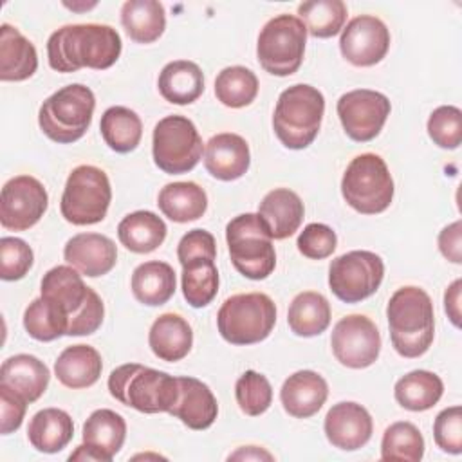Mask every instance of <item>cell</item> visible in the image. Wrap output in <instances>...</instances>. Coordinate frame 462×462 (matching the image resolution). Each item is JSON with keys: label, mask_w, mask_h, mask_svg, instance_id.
I'll return each instance as SVG.
<instances>
[{"label": "cell", "mask_w": 462, "mask_h": 462, "mask_svg": "<svg viewBox=\"0 0 462 462\" xmlns=\"http://www.w3.org/2000/svg\"><path fill=\"white\" fill-rule=\"evenodd\" d=\"M27 404L29 402L18 392H14L7 384L0 383V431H2V435H9L22 426Z\"/></svg>", "instance_id": "681fc988"}, {"label": "cell", "mask_w": 462, "mask_h": 462, "mask_svg": "<svg viewBox=\"0 0 462 462\" xmlns=\"http://www.w3.org/2000/svg\"><path fill=\"white\" fill-rule=\"evenodd\" d=\"M177 379H179V397L168 413L179 419L189 430L209 428L218 415V404L213 392L206 383L195 377H177Z\"/></svg>", "instance_id": "7402d4cb"}, {"label": "cell", "mask_w": 462, "mask_h": 462, "mask_svg": "<svg viewBox=\"0 0 462 462\" xmlns=\"http://www.w3.org/2000/svg\"><path fill=\"white\" fill-rule=\"evenodd\" d=\"M182 294L193 309H202L218 292V271L215 260L193 258L182 263Z\"/></svg>", "instance_id": "74e56055"}, {"label": "cell", "mask_w": 462, "mask_h": 462, "mask_svg": "<svg viewBox=\"0 0 462 462\" xmlns=\"http://www.w3.org/2000/svg\"><path fill=\"white\" fill-rule=\"evenodd\" d=\"M99 130L103 141L117 153L134 152L143 137L141 117L126 106H110L103 112Z\"/></svg>", "instance_id": "8d00e7d4"}, {"label": "cell", "mask_w": 462, "mask_h": 462, "mask_svg": "<svg viewBox=\"0 0 462 462\" xmlns=\"http://www.w3.org/2000/svg\"><path fill=\"white\" fill-rule=\"evenodd\" d=\"M63 258L69 265L88 278L110 273L117 262V247L101 233H78L67 240Z\"/></svg>", "instance_id": "d6986e66"}, {"label": "cell", "mask_w": 462, "mask_h": 462, "mask_svg": "<svg viewBox=\"0 0 462 462\" xmlns=\"http://www.w3.org/2000/svg\"><path fill=\"white\" fill-rule=\"evenodd\" d=\"M121 23L137 43H153L166 29L164 5L157 0H128L121 7Z\"/></svg>", "instance_id": "836d02e7"}, {"label": "cell", "mask_w": 462, "mask_h": 462, "mask_svg": "<svg viewBox=\"0 0 462 462\" xmlns=\"http://www.w3.org/2000/svg\"><path fill=\"white\" fill-rule=\"evenodd\" d=\"M23 327L27 334L38 341H54L67 336L69 316L60 305L40 296L27 305L23 312Z\"/></svg>", "instance_id": "f35d334b"}, {"label": "cell", "mask_w": 462, "mask_h": 462, "mask_svg": "<svg viewBox=\"0 0 462 462\" xmlns=\"http://www.w3.org/2000/svg\"><path fill=\"white\" fill-rule=\"evenodd\" d=\"M460 291L462 280H455L444 292V310L455 327H460Z\"/></svg>", "instance_id": "816d5d0a"}, {"label": "cell", "mask_w": 462, "mask_h": 462, "mask_svg": "<svg viewBox=\"0 0 462 462\" xmlns=\"http://www.w3.org/2000/svg\"><path fill=\"white\" fill-rule=\"evenodd\" d=\"M148 345L161 361L175 363L188 356L193 345L189 323L173 312L161 314L150 327Z\"/></svg>", "instance_id": "d4e9b609"}, {"label": "cell", "mask_w": 462, "mask_h": 462, "mask_svg": "<svg viewBox=\"0 0 462 462\" xmlns=\"http://www.w3.org/2000/svg\"><path fill=\"white\" fill-rule=\"evenodd\" d=\"M49 206L45 186L31 175L9 179L0 193V224L9 231H27L43 217Z\"/></svg>", "instance_id": "2e32d148"}, {"label": "cell", "mask_w": 462, "mask_h": 462, "mask_svg": "<svg viewBox=\"0 0 462 462\" xmlns=\"http://www.w3.org/2000/svg\"><path fill=\"white\" fill-rule=\"evenodd\" d=\"M121 49V36L114 27L74 23L56 29L49 36L47 60L58 72H78L83 67L105 70L117 61Z\"/></svg>", "instance_id": "6da1fadb"}, {"label": "cell", "mask_w": 462, "mask_h": 462, "mask_svg": "<svg viewBox=\"0 0 462 462\" xmlns=\"http://www.w3.org/2000/svg\"><path fill=\"white\" fill-rule=\"evenodd\" d=\"M323 430L327 440L334 448L356 451L370 440L374 422L365 406L352 401H343L327 411Z\"/></svg>", "instance_id": "ac0fdd59"}, {"label": "cell", "mask_w": 462, "mask_h": 462, "mask_svg": "<svg viewBox=\"0 0 462 462\" xmlns=\"http://www.w3.org/2000/svg\"><path fill=\"white\" fill-rule=\"evenodd\" d=\"M235 397L238 408L245 415L258 417L269 410L273 402V388L263 374L245 370L235 384Z\"/></svg>", "instance_id": "7bdbcfd3"}, {"label": "cell", "mask_w": 462, "mask_h": 462, "mask_svg": "<svg viewBox=\"0 0 462 462\" xmlns=\"http://www.w3.org/2000/svg\"><path fill=\"white\" fill-rule=\"evenodd\" d=\"M287 323L291 330L300 337L319 336L330 325L328 300L316 291L296 294L289 305Z\"/></svg>", "instance_id": "e575fe53"}, {"label": "cell", "mask_w": 462, "mask_h": 462, "mask_svg": "<svg viewBox=\"0 0 462 462\" xmlns=\"http://www.w3.org/2000/svg\"><path fill=\"white\" fill-rule=\"evenodd\" d=\"M38 69V54L31 40L9 23L0 25V79L23 81Z\"/></svg>", "instance_id": "484cf974"}, {"label": "cell", "mask_w": 462, "mask_h": 462, "mask_svg": "<svg viewBox=\"0 0 462 462\" xmlns=\"http://www.w3.org/2000/svg\"><path fill=\"white\" fill-rule=\"evenodd\" d=\"M74 437L72 417L60 408H43L32 415L27 439L36 451L58 453Z\"/></svg>", "instance_id": "f546056e"}, {"label": "cell", "mask_w": 462, "mask_h": 462, "mask_svg": "<svg viewBox=\"0 0 462 462\" xmlns=\"http://www.w3.org/2000/svg\"><path fill=\"white\" fill-rule=\"evenodd\" d=\"M439 249L444 258L462 263V222L455 220L439 233Z\"/></svg>", "instance_id": "f907efd6"}, {"label": "cell", "mask_w": 462, "mask_h": 462, "mask_svg": "<svg viewBox=\"0 0 462 462\" xmlns=\"http://www.w3.org/2000/svg\"><path fill=\"white\" fill-rule=\"evenodd\" d=\"M108 392L116 401L141 413H161L175 404L179 379L139 363H126L112 370Z\"/></svg>", "instance_id": "277c9868"}, {"label": "cell", "mask_w": 462, "mask_h": 462, "mask_svg": "<svg viewBox=\"0 0 462 462\" xmlns=\"http://www.w3.org/2000/svg\"><path fill=\"white\" fill-rule=\"evenodd\" d=\"M307 29L294 14H278L260 31L256 56L262 69L273 76L285 78L294 74L305 52Z\"/></svg>", "instance_id": "8fae6325"}, {"label": "cell", "mask_w": 462, "mask_h": 462, "mask_svg": "<svg viewBox=\"0 0 462 462\" xmlns=\"http://www.w3.org/2000/svg\"><path fill=\"white\" fill-rule=\"evenodd\" d=\"M157 206L164 217L184 224L197 220L206 213L208 195L197 182H170L159 191Z\"/></svg>", "instance_id": "1f68e13d"}, {"label": "cell", "mask_w": 462, "mask_h": 462, "mask_svg": "<svg viewBox=\"0 0 462 462\" xmlns=\"http://www.w3.org/2000/svg\"><path fill=\"white\" fill-rule=\"evenodd\" d=\"M390 339L395 352L413 359L428 352L435 336V316L430 294L415 285L397 289L386 305Z\"/></svg>", "instance_id": "7a4b0ae2"}, {"label": "cell", "mask_w": 462, "mask_h": 462, "mask_svg": "<svg viewBox=\"0 0 462 462\" xmlns=\"http://www.w3.org/2000/svg\"><path fill=\"white\" fill-rule=\"evenodd\" d=\"M341 195L352 209L363 215L388 209L393 199V179L384 159L377 153L354 157L343 173Z\"/></svg>", "instance_id": "9c48e42d"}, {"label": "cell", "mask_w": 462, "mask_h": 462, "mask_svg": "<svg viewBox=\"0 0 462 462\" xmlns=\"http://www.w3.org/2000/svg\"><path fill=\"white\" fill-rule=\"evenodd\" d=\"M229 458H242V460H251V458L253 460H262V458H265V460H273V455L267 453L265 449L258 448V446H244L236 453L229 455Z\"/></svg>", "instance_id": "f5cc1de1"}, {"label": "cell", "mask_w": 462, "mask_h": 462, "mask_svg": "<svg viewBox=\"0 0 462 462\" xmlns=\"http://www.w3.org/2000/svg\"><path fill=\"white\" fill-rule=\"evenodd\" d=\"M325 114L323 94L305 83L285 88L274 106L273 128L289 150H303L316 139Z\"/></svg>", "instance_id": "5b68a950"}, {"label": "cell", "mask_w": 462, "mask_h": 462, "mask_svg": "<svg viewBox=\"0 0 462 462\" xmlns=\"http://www.w3.org/2000/svg\"><path fill=\"white\" fill-rule=\"evenodd\" d=\"M336 359L346 368H366L374 365L381 352V334L375 323L363 314L341 318L330 336Z\"/></svg>", "instance_id": "9a60e30c"}, {"label": "cell", "mask_w": 462, "mask_h": 462, "mask_svg": "<svg viewBox=\"0 0 462 462\" xmlns=\"http://www.w3.org/2000/svg\"><path fill=\"white\" fill-rule=\"evenodd\" d=\"M444 393L442 379L430 370H413L402 375L393 388L395 401L410 411H426L433 408Z\"/></svg>", "instance_id": "d590c367"}, {"label": "cell", "mask_w": 462, "mask_h": 462, "mask_svg": "<svg viewBox=\"0 0 462 462\" xmlns=\"http://www.w3.org/2000/svg\"><path fill=\"white\" fill-rule=\"evenodd\" d=\"M300 20L314 38H332L343 31L346 5L341 0H310L298 5Z\"/></svg>", "instance_id": "ab89813d"}, {"label": "cell", "mask_w": 462, "mask_h": 462, "mask_svg": "<svg viewBox=\"0 0 462 462\" xmlns=\"http://www.w3.org/2000/svg\"><path fill=\"white\" fill-rule=\"evenodd\" d=\"M258 215L263 220L271 238L283 240L298 231L305 208L296 191L289 188H274L262 199Z\"/></svg>", "instance_id": "603a6c76"}, {"label": "cell", "mask_w": 462, "mask_h": 462, "mask_svg": "<svg viewBox=\"0 0 462 462\" xmlns=\"http://www.w3.org/2000/svg\"><path fill=\"white\" fill-rule=\"evenodd\" d=\"M94 108V92L81 83H72L42 103L38 125L51 141L69 144L85 135L92 123Z\"/></svg>", "instance_id": "8992f818"}, {"label": "cell", "mask_w": 462, "mask_h": 462, "mask_svg": "<svg viewBox=\"0 0 462 462\" xmlns=\"http://www.w3.org/2000/svg\"><path fill=\"white\" fill-rule=\"evenodd\" d=\"M336 110L345 134L356 143H368L383 130L392 105L377 90L356 88L337 99Z\"/></svg>", "instance_id": "5bb4252c"}, {"label": "cell", "mask_w": 462, "mask_h": 462, "mask_svg": "<svg viewBox=\"0 0 462 462\" xmlns=\"http://www.w3.org/2000/svg\"><path fill=\"white\" fill-rule=\"evenodd\" d=\"M157 87L168 103L189 105L204 92V74L195 61L175 60L162 67Z\"/></svg>", "instance_id": "f1b7e54d"}, {"label": "cell", "mask_w": 462, "mask_h": 462, "mask_svg": "<svg viewBox=\"0 0 462 462\" xmlns=\"http://www.w3.org/2000/svg\"><path fill=\"white\" fill-rule=\"evenodd\" d=\"M251 164L247 141L233 132L213 135L204 148V166L208 173L218 180L240 179Z\"/></svg>", "instance_id": "ffe728a7"}, {"label": "cell", "mask_w": 462, "mask_h": 462, "mask_svg": "<svg viewBox=\"0 0 462 462\" xmlns=\"http://www.w3.org/2000/svg\"><path fill=\"white\" fill-rule=\"evenodd\" d=\"M49 379L47 365L31 354L11 356L0 368V383L18 392L27 402H34L45 393Z\"/></svg>", "instance_id": "cb8c5ba5"}, {"label": "cell", "mask_w": 462, "mask_h": 462, "mask_svg": "<svg viewBox=\"0 0 462 462\" xmlns=\"http://www.w3.org/2000/svg\"><path fill=\"white\" fill-rule=\"evenodd\" d=\"M103 370L99 352L90 345L67 346L54 363L58 381L72 390L92 386Z\"/></svg>", "instance_id": "83f0119b"}, {"label": "cell", "mask_w": 462, "mask_h": 462, "mask_svg": "<svg viewBox=\"0 0 462 462\" xmlns=\"http://www.w3.org/2000/svg\"><path fill=\"white\" fill-rule=\"evenodd\" d=\"M34 254L25 240L16 236L0 238V278L5 282L22 280L32 267Z\"/></svg>", "instance_id": "f6af8a7d"}, {"label": "cell", "mask_w": 462, "mask_h": 462, "mask_svg": "<svg viewBox=\"0 0 462 462\" xmlns=\"http://www.w3.org/2000/svg\"><path fill=\"white\" fill-rule=\"evenodd\" d=\"M126 439V422L114 410L101 408L88 415L83 424V444L94 449L101 462H110Z\"/></svg>", "instance_id": "4316f807"}, {"label": "cell", "mask_w": 462, "mask_h": 462, "mask_svg": "<svg viewBox=\"0 0 462 462\" xmlns=\"http://www.w3.org/2000/svg\"><path fill=\"white\" fill-rule=\"evenodd\" d=\"M96 5V2H92V4H88V5H76V4H65V7H69V9H72V11H78V9H90V7H94Z\"/></svg>", "instance_id": "db71d44e"}, {"label": "cell", "mask_w": 462, "mask_h": 462, "mask_svg": "<svg viewBox=\"0 0 462 462\" xmlns=\"http://www.w3.org/2000/svg\"><path fill=\"white\" fill-rule=\"evenodd\" d=\"M424 455V439L420 430L408 422L399 420L390 424L381 440V458L383 460H404L419 462Z\"/></svg>", "instance_id": "b9f144b4"}, {"label": "cell", "mask_w": 462, "mask_h": 462, "mask_svg": "<svg viewBox=\"0 0 462 462\" xmlns=\"http://www.w3.org/2000/svg\"><path fill=\"white\" fill-rule=\"evenodd\" d=\"M435 444L451 455L462 453V408L449 406L442 410L433 422Z\"/></svg>", "instance_id": "7dc6e473"}, {"label": "cell", "mask_w": 462, "mask_h": 462, "mask_svg": "<svg viewBox=\"0 0 462 462\" xmlns=\"http://www.w3.org/2000/svg\"><path fill=\"white\" fill-rule=\"evenodd\" d=\"M430 139L444 150L458 148L462 141V112L458 106L442 105L428 119Z\"/></svg>", "instance_id": "ee69618b"}, {"label": "cell", "mask_w": 462, "mask_h": 462, "mask_svg": "<svg viewBox=\"0 0 462 462\" xmlns=\"http://www.w3.org/2000/svg\"><path fill=\"white\" fill-rule=\"evenodd\" d=\"M384 263L372 251H348L330 262L328 287L345 303H359L370 298L381 285Z\"/></svg>", "instance_id": "4fadbf2b"}, {"label": "cell", "mask_w": 462, "mask_h": 462, "mask_svg": "<svg viewBox=\"0 0 462 462\" xmlns=\"http://www.w3.org/2000/svg\"><path fill=\"white\" fill-rule=\"evenodd\" d=\"M42 296L54 301L69 316L67 336L94 334L105 316L103 300L85 285L81 274L72 265H56L49 269L40 285Z\"/></svg>", "instance_id": "3957f363"}, {"label": "cell", "mask_w": 462, "mask_h": 462, "mask_svg": "<svg viewBox=\"0 0 462 462\" xmlns=\"http://www.w3.org/2000/svg\"><path fill=\"white\" fill-rule=\"evenodd\" d=\"M177 258L182 263L193 258H217V242L215 236L206 229H191L188 231L179 245H177Z\"/></svg>", "instance_id": "c3c4849f"}, {"label": "cell", "mask_w": 462, "mask_h": 462, "mask_svg": "<svg viewBox=\"0 0 462 462\" xmlns=\"http://www.w3.org/2000/svg\"><path fill=\"white\" fill-rule=\"evenodd\" d=\"M110 200L112 188L108 175L97 166L81 164L67 177L60 211L74 226H90L106 217Z\"/></svg>", "instance_id": "30bf717a"}, {"label": "cell", "mask_w": 462, "mask_h": 462, "mask_svg": "<svg viewBox=\"0 0 462 462\" xmlns=\"http://www.w3.org/2000/svg\"><path fill=\"white\" fill-rule=\"evenodd\" d=\"M168 227L152 211L128 213L117 226L119 242L132 253L146 254L155 251L166 238Z\"/></svg>", "instance_id": "d6a6232c"}, {"label": "cell", "mask_w": 462, "mask_h": 462, "mask_svg": "<svg viewBox=\"0 0 462 462\" xmlns=\"http://www.w3.org/2000/svg\"><path fill=\"white\" fill-rule=\"evenodd\" d=\"M328 397L327 381L312 370H298L289 375L280 390L283 410L296 419L316 415Z\"/></svg>", "instance_id": "44dd1931"}, {"label": "cell", "mask_w": 462, "mask_h": 462, "mask_svg": "<svg viewBox=\"0 0 462 462\" xmlns=\"http://www.w3.org/2000/svg\"><path fill=\"white\" fill-rule=\"evenodd\" d=\"M202 150V137L193 121L186 116H166L153 128V162L164 173H188L199 164Z\"/></svg>", "instance_id": "7c38bea8"}, {"label": "cell", "mask_w": 462, "mask_h": 462, "mask_svg": "<svg viewBox=\"0 0 462 462\" xmlns=\"http://www.w3.org/2000/svg\"><path fill=\"white\" fill-rule=\"evenodd\" d=\"M258 94L256 74L242 65L226 67L215 79L217 99L229 108H242L254 101Z\"/></svg>", "instance_id": "60d3db41"}, {"label": "cell", "mask_w": 462, "mask_h": 462, "mask_svg": "<svg viewBox=\"0 0 462 462\" xmlns=\"http://www.w3.org/2000/svg\"><path fill=\"white\" fill-rule=\"evenodd\" d=\"M226 242L235 269L249 280H265L276 267L273 238L258 213H242L226 226Z\"/></svg>", "instance_id": "52a82bcc"}, {"label": "cell", "mask_w": 462, "mask_h": 462, "mask_svg": "<svg viewBox=\"0 0 462 462\" xmlns=\"http://www.w3.org/2000/svg\"><path fill=\"white\" fill-rule=\"evenodd\" d=\"M298 251L310 260L328 258L337 245L336 231L327 224H307L296 240Z\"/></svg>", "instance_id": "bcb514c9"}, {"label": "cell", "mask_w": 462, "mask_h": 462, "mask_svg": "<svg viewBox=\"0 0 462 462\" xmlns=\"http://www.w3.org/2000/svg\"><path fill=\"white\" fill-rule=\"evenodd\" d=\"M175 271L166 262H144L137 265L132 273V292L135 300L143 305H164L175 294Z\"/></svg>", "instance_id": "4dcf8cb0"}, {"label": "cell", "mask_w": 462, "mask_h": 462, "mask_svg": "<svg viewBox=\"0 0 462 462\" xmlns=\"http://www.w3.org/2000/svg\"><path fill=\"white\" fill-rule=\"evenodd\" d=\"M276 305L263 292H244L227 298L217 314L220 336L231 345H254L274 328Z\"/></svg>", "instance_id": "ba28073f"}, {"label": "cell", "mask_w": 462, "mask_h": 462, "mask_svg": "<svg viewBox=\"0 0 462 462\" xmlns=\"http://www.w3.org/2000/svg\"><path fill=\"white\" fill-rule=\"evenodd\" d=\"M390 49V31L383 20L372 14L352 18L341 31L339 51L356 67L379 63Z\"/></svg>", "instance_id": "e0dca14e"}]
</instances>
